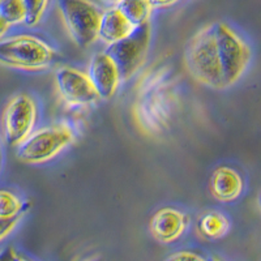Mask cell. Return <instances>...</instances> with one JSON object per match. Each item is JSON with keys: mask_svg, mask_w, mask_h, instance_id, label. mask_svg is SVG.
Segmentation results:
<instances>
[{"mask_svg": "<svg viewBox=\"0 0 261 261\" xmlns=\"http://www.w3.org/2000/svg\"><path fill=\"white\" fill-rule=\"evenodd\" d=\"M243 180L235 170L230 167H218L211 178V192L220 201H232L241 196Z\"/></svg>", "mask_w": 261, "mask_h": 261, "instance_id": "11", "label": "cell"}, {"mask_svg": "<svg viewBox=\"0 0 261 261\" xmlns=\"http://www.w3.org/2000/svg\"><path fill=\"white\" fill-rule=\"evenodd\" d=\"M184 58L188 72L195 80L216 89L225 88L213 25L202 28L191 38Z\"/></svg>", "mask_w": 261, "mask_h": 261, "instance_id": "1", "label": "cell"}, {"mask_svg": "<svg viewBox=\"0 0 261 261\" xmlns=\"http://www.w3.org/2000/svg\"><path fill=\"white\" fill-rule=\"evenodd\" d=\"M165 261H208V258L202 257L199 253L191 252V251H180V252L169 256Z\"/></svg>", "mask_w": 261, "mask_h": 261, "instance_id": "19", "label": "cell"}, {"mask_svg": "<svg viewBox=\"0 0 261 261\" xmlns=\"http://www.w3.org/2000/svg\"><path fill=\"white\" fill-rule=\"evenodd\" d=\"M13 261H29V260H28V258L22 257V256H20V255H17V253H16V255H15V258H13Z\"/></svg>", "mask_w": 261, "mask_h": 261, "instance_id": "23", "label": "cell"}, {"mask_svg": "<svg viewBox=\"0 0 261 261\" xmlns=\"http://www.w3.org/2000/svg\"><path fill=\"white\" fill-rule=\"evenodd\" d=\"M22 201L15 193L7 190H0V217L3 218H12L21 216L22 212Z\"/></svg>", "mask_w": 261, "mask_h": 261, "instance_id": "16", "label": "cell"}, {"mask_svg": "<svg viewBox=\"0 0 261 261\" xmlns=\"http://www.w3.org/2000/svg\"><path fill=\"white\" fill-rule=\"evenodd\" d=\"M230 230V222L218 212H209L199 220V232L205 239H220Z\"/></svg>", "mask_w": 261, "mask_h": 261, "instance_id": "13", "label": "cell"}, {"mask_svg": "<svg viewBox=\"0 0 261 261\" xmlns=\"http://www.w3.org/2000/svg\"><path fill=\"white\" fill-rule=\"evenodd\" d=\"M15 255V249L12 247H7V248L0 251V261H13Z\"/></svg>", "mask_w": 261, "mask_h": 261, "instance_id": "21", "label": "cell"}, {"mask_svg": "<svg viewBox=\"0 0 261 261\" xmlns=\"http://www.w3.org/2000/svg\"><path fill=\"white\" fill-rule=\"evenodd\" d=\"M37 120L38 109L33 98L27 94L11 98L2 115V132L7 145H20L32 134Z\"/></svg>", "mask_w": 261, "mask_h": 261, "instance_id": "7", "label": "cell"}, {"mask_svg": "<svg viewBox=\"0 0 261 261\" xmlns=\"http://www.w3.org/2000/svg\"><path fill=\"white\" fill-rule=\"evenodd\" d=\"M58 4L72 41L80 48L93 45L102 16L98 7L90 0H58Z\"/></svg>", "mask_w": 261, "mask_h": 261, "instance_id": "5", "label": "cell"}, {"mask_svg": "<svg viewBox=\"0 0 261 261\" xmlns=\"http://www.w3.org/2000/svg\"><path fill=\"white\" fill-rule=\"evenodd\" d=\"M105 2H109V3H114V4H118L119 2H122V0H105Z\"/></svg>", "mask_w": 261, "mask_h": 261, "instance_id": "24", "label": "cell"}, {"mask_svg": "<svg viewBox=\"0 0 261 261\" xmlns=\"http://www.w3.org/2000/svg\"><path fill=\"white\" fill-rule=\"evenodd\" d=\"M213 30L223 84L226 88L242 77V74L248 67L251 51L246 42L226 24H213Z\"/></svg>", "mask_w": 261, "mask_h": 261, "instance_id": "4", "label": "cell"}, {"mask_svg": "<svg viewBox=\"0 0 261 261\" xmlns=\"http://www.w3.org/2000/svg\"><path fill=\"white\" fill-rule=\"evenodd\" d=\"M132 29L134 27L128 22L118 7H113L102 12L99 28H98V38L106 42L107 45H111L114 42L125 38L132 32Z\"/></svg>", "mask_w": 261, "mask_h": 261, "instance_id": "12", "label": "cell"}, {"mask_svg": "<svg viewBox=\"0 0 261 261\" xmlns=\"http://www.w3.org/2000/svg\"><path fill=\"white\" fill-rule=\"evenodd\" d=\"M8 29H9L8 25H7L6 22H3V21L0 20V39L3 38L4 36H6V33L8 32Z\"/></svg>", "mask_w": 261, "mask_h": 261, "instance_id": "22", "label": "cell"}, {"mask_svg": "<svg viewBox=\"0 0 261 261\" xmlns=\"http://www.w3.org/2000/svg\"><path fill=\"white\" fill-rule=\"evenodd\" d=\"M55 83L64 101L73 106L94 103L99 99L88 74L77 69L63 67L55 74Z\"/></svg>", "mask_w": 261, "mask_h": 261, "instance_id": "8", "label": "cell"}, {"mask_svg": "<svg viewBox=\"0 0 261 261\" xmlns=\"http://www.w3.org/2000/svg\"><path fill=\"white\" fill-rule=\"evenodd\" d=\"M116 7L134 28L149 21L151 12L149 0H122Z\"/></svg>", "mask_w": 261, "mask_h": 261, "instance_id": "14", "label": "cell"}, {"mask_svg": "<svg viewBox=\"0 0 261 261\" xmlns=\"http://www.w3.org/2000/svg\"><path fill=\"white\" fill-rule=\"evenodd\" d=\"M180 0H149L151 8H167L176 4Z\"/></svg>", "mask_w": 261, "mask_h": 261, "instance_id": "20", "label": "cell"}, {"mask_svg": "<svg viewBox=\"0 0 261 261\" xmlns=\"http://www.w3.org/2000/svg\"><path fill=\"white\" fill-rule=\"evenodd\" d=\"M55 53L45 41L29 34L0 39V64L25 71H39L53 64Z\"/></svg>", "mask_w": 261, "mask_h": 261, "instance_id": "2", "label": "cell"}, {"mask_svg": "<svg viewBox=\"0 0 261 261\" xmlns=\"http://www.w3.org/2000/svg\"><path fill=\"white\" fill-rule=\"evenodd\" d=\"M188 217L181 212L172 208H162L151 217V235L161 243H172L178 241L187 228Z\"/></svg>", "mask_w": 261, "mask_h": 261, "instance_id": "10", "label": "cell"}, {"mask_svg": "<svg viewBox=\"0 0 261 261\" xmlns=\"http://www.w3.org/2000/svg\"><path fill=\"white\" fill-rule=\"evenodd\" d=\"M25 8V24L34 27L42 20L48 6V0H21Z\"/></svg>", "mask_w": 261, "mask_h": 261, "instance_id": "17", "label": "cell"}, {"mask_svg": "<svg viewBox=\"0 0 261 261\" xmlns=\"http://www.w3.org/2000/svg\"><path fill=\"white\" fill-rule=\"evenodd\" d=\"M150 41L151 27L150 22L146 21L139 27H135L125 38L109 45L105 54H107L115 63L120 80L132 77L144 64Z\"/></svg>", "mask_w": 261, "mask_h": 261, "instance_id": "3", "label": "cell"}, {"mask_svg": "<svg viewBox=\"0 0 261 261\" xmlns=\"http://www.w3.org/2000/svg\"><path fill=\"white\" fill-rule=\"evenodd\" d=\"M73 140L67 125H51L32 132L17 146V158L25 163H43L57 157Z\"/></svg>", "mask_w": 261, "mask_h": 261, "instance_id": "6", "label": "cell"}, {"mask_svg": "<svg viewBox=\"0 0 261 261\" xmlns=\"http://www.w3.org/2000/svg\"><path fill=\"white\" fill-rule=\"evenodd\" d=\"M25 8L21 0H0V20L8 27L25 22Z\"/></svg>", "mask_w": 261, "mask_h": 261, "instance_id": "15", "label": "cell"}, {"mask_svg": "<svg viewBox=\"0 0 261 261\" xmlns=\"http://www.w3.org/2000/svg\"><path fill=\"white\" fill-rule=\"evenodd\" d=\"M20 217L21 216H17L12 217V218H3V217H0V242L6 239L15 230L18 221H20Z\"/></svg>", "mask_w": 261, "mask_h": 261, "instance_id": "18", "label": "cell"}, {"mask_svg": "<svg viewBox=\"0 0 261 261\" xmlns=\"http://www.w3.org/2000/svg\"><path fill=\"white\" fill-rule=\"evenodd\" d=\"M208 261H221V260L217 257H211V258H208Z\"/></svg>", "mask_w": 261, "mask_h": 261, "instance_id": "25", "label": "cell"}, {"mask_svg": "<svg viewBox=\"0 0 261 261\" xmlns=\"http://www.w3.org/2000/svg\"><path fill=\"white\" fill-rule=\"evenodd\" d=\"M88 77L94 86L99 99H110L116 93L120 83V74L115 63L105 53L95 54L92 58Z\"/></svg>", "mask_w": 261, "mask_h": 261, "instance_id": "9", "label": "cell"}]
</instances>
